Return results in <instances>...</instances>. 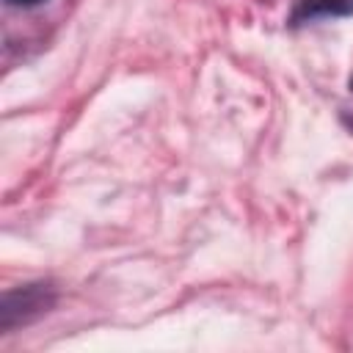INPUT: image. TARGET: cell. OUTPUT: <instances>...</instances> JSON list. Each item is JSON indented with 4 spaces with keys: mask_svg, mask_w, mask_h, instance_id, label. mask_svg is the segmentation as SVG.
Returning <instances> with one entry per match:
<instances>
[{
    "mask_svg": "<svg viewBox=\"0 0 353 353\" xmlns=\"http://www.w3.org/2000/svg\"><path fill=\"white\" fill-rule=\"evenodd\" d=\"M350 85H353V83H350Z\"/></svg>",
    "mask_w": 353,
    "mask_h": 353,
    "instance_id": "4",
    "label": "cell"
},
{
    "mask_svg": "<svg viewBox=\"0 0 353 353\" xmlns=\"http://www.w3.org/2000/svg\"><path fill=\"white\" fill-rule=\"evenodd\" d=\"M55 303V292L50 284H28L19 290H8L0 303V328L11 331L19 323H30L44 314Z\"/></svg>",
    "mask_w": 353,
    "mask_h": 353,
    "instance_id": "1",
    "label": "cell"
},
{
    "mask_svg": "<svg viewBox=\"0 0 353 353\" xmlns=\"http://www.w3.org/2000/svg\"><path fill=\"white\" fill-rule=\"evenodd\" d=\"M353 14V0H298L290 22L292 25H306L314 19H334V17H350Z\"/></svg>",
    "mask_w": 353,
    "mask_h": 353,
    "instance_id": "2",
    "label": "cell"
},
{
    "mask_svg": "<svg viewBox=\"0 0 353 353\" xmlns=\"http://www.w3.org/2000/svg\"><path fill=\"white\" fill-rule=\"evenodd\" d=\"M8 3H14V6H36L41 0H8Z\"/></svg>",
    "mask_w": 353,
    "mask_h": 353,
    "instance_id": "3",
    "label": "cell"
}]
</instances>
